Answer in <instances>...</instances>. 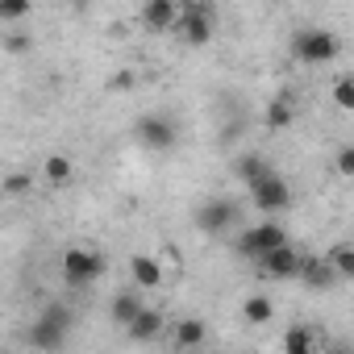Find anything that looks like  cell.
I'll return each mask as SVG.
<instances>
[{"label":"cell","mask_w":354,"mask_h":354,"mask_svg":"<svg viewBox=\"0 0 354 354\" xmlns=\"http://www.w3.org/2000/svg\"><path fill=\"white\" fill-rule=\"evenodd\" d=\"M171 337H175V346H180V350H201L205 337H209V325L201 317H180V321L171 325Z\"/></svg>","instance_id":"obj_12"},{"label":"cell","mask_w":354,"mask_h":354,"mask_svg":"<svg viewBox=\"0 0 354 354\" xmlns=\"http://www.w3.org/2000/svg\"><path fill=\"white\" fill-rule=\"evenodd\" d=\"M300 263H304V254L288 242V246L263 254V259H259V271H263L267 279H296V275H300Z\"/></svg>","instance_id":"obj_8"},{"label":"cell","mask_w":354,"mask_h":354,"mask_svg":"<svg viewBox=\"0 0 354 354\" xmlns=\"http://www.w3.org/2000/svg\"><path fill=\"white\" fill-rule=\"evenodd\" d=\"M142 308H146V304H142V300H138L133 292H117V296H113V304H109L113 321H117V325H125V329H129V325L138 321V313H142Z\"/></svg>","instance_id":"obj_16"},{"label":"cell","mask_w":354,"mask_h":354,"mask_svg":"<svg viewBox=\"0 0 354 354\" xmlns=\"http://www.w3.org/2000/svg\"><path fill=\"white\" fill-rule=\"evenodd\" d=\"M26 188H30V175H26V171H13V175H5V192H9V196H21Z\"/></svg>","instance_id":"obj_24"},{"label":"cell","mask_w":354,"mask_h":354,"mask_svg":"<svg viewBox=\"0 0 354 354\" xmlns=\"http://www.w3.org/2000/svg\"><path fill=\"white\" fill-rule=\"evenodd\" d=\"M42 180L55 184V188L71 184V180H75V162H71V154H46V158H42Z\"/></svg>","instance_id":"obj_13"},{"label":"cell","mask_w":354,"mask_h":354,"mask_svg":"<svg viewBox=\"0 0 354 354\" xmlns=\"http://www.w3.org/2000/svg\"><path fill=\"white\" fill-rule=\"evenodd\" d=\"M292 104H288V96H279V100H267V129L271 133H279V129H288L292 125Z\"/></svg>","instance_id":"obj_20"},{"label":"cell","mask_w":354,"mask_h":354,"mask_svg":"<svg viewBox=\"0 0 354 354\" xmlns=\"http://www.w3.org/2000/svg\"><path fill=\"white\" fill-rule=\"evenodd\" d=\"M104 275V254L100 250H88V246H71L63 254V279L75 283V288H88Z\"/></svg>","instance_id":"obj_5"},{"label":"cell","mask_w":354,"mask_h":354,"mask_svg":"<svg viewBox=\"0 0 354 354\" xmlns=\"http://www.w3.org/2000/svg\"><path fill=\"white\" fill-rule=\"evenodd\" d=\"M325 259H329V267H333V275H337V279H354V246H350V242L333 246Z\"/></svg>","instance_id":"obj_19"},{"label":"cell","mask_w":354,"mask_h":354,"mask_svg":"<svg viewBox=\"0 0 354 354\" xmlns=\"http://www.w3.org/2000/svg\"><path fill=\"white\" fill-rule=\"evenodd\" d=\"M129 275H133V288L154 292V288H162L167 267H162V259H154V254H133V259H129Z\"/></svg>","instance_id":"obj_11"},{"label":"cell","mask_w":354,"mask_h":354,"mask_svg":"<svg viewBox=\"0 0 354 354\" xmlns=\"http://www.w3.org/2000/svg\"><path fill=\"white\" fill-rule=\"evenodd\" d=\"M242 317H246L250 325H267V321L275 317V300L263 296V292H250V296L242 300Z\"/></svg>","instance_id":"obj_17"},{"label":"cell","mask_w":354,"mask_h":354,"mask_svg":"<svg viewBox=\"0 0 354 354\" xmlns=\"http://www.w3.org/2000/svg\"><path fill=\"white\" fill-rule=\"evenodd\" d=\"M133 142L146 150H171L180 142V129H175V121L167 113H142L133 121Z\"/></svg>","instance_id":"obj_3"},{"label":"cell","mask_w":354,"mask_h":354,"mask_svg":"<svg viewBox=\"0 0 354 354\" xmlns=\"http://www.w3.org/2000/svg\"><path fill=\"white\" fill-rule=\"evenodd\" d=\"M329 100H333L342 113H354V75H337L333 88H329Z\"/></svg>","instance_id":"obj_21"},{"label":"cell","mask_w":354,"mask_h":354,"mask_svg":"<svg viewBox=\"0 0 354 354\" xmlns=\"http://www.w3.org/2000/svg\"><path fill=\"white\" fill-rule=\"evenodd\" d=\"M30 13V5H26V0H9V5H0V17H5V21H13V17H26Z\"/></svg>","instance_id":"obj_25"},{"label":"cell","mask_w":354,"mask_h":354,"mask_svg":"<svg viewBox=\"0 0 354 354\" xmlns=\"http://www.w3.org/2000/svg\"><path fill=\"white\" fill-rule=\"evenodd\" d=\"M67 329H71V308L63 304V300H50L46 308H42V317L30 325V346L34 350H42V354H55V350H63L67 346Z\"/></svg>","instance_id":"obj_1"},{"label":"cell","mask_w":354,"mask_h":354,"mask_svg":"<svg viewBox=\"0 0 354 354\" xmlns=\"http://www.w3.org/2000/svg\"><path fill=\"white\" fill-rule=\"evenodd\" d=\"M300 279H304L308 288H329L337 275H333L329 259H313V254H304V263H300Z\"/></svg>","instance_id":"obj_14"},{"label":"cell","mask_w":354,"mask_h":354,"mask_svg":"<svg viewBox=\"0 0 354 354\" xmlns=\"http://www.w3.org/2000/svg\"><path fill=\"white\" fill-rule=\"evenodd\" d=\"M267 167H271L267 158H259V154H242V158L234 162V175H238V180H246V184H254Z\"/></svg>","instance_id":"obj_22"},{"label":"cell","mask_w":354,"mask_h":354,"mask_svg":"<svg viewBox=\"0 0 354 354\" xmlns=\"http://www.w3.org/2000/svg\"><path fill=\"white\" fill-rule=\"evenodd\" d=\"M325 354H354V350H350V346H329Z\"/></svg>","instance_id":"obj_26"},{"label":"cell","mask_w":354,"mask_h":354,"mask_svg":"<svg viewBox=\"0 0 354 354\" xmlns=\"http://www.w3.org/2000/svg\"><path fill=\"white\" fill-rule=\"evenodd\" d=\"M250 196H254V205H259L263 213H279V209L292 205V188H288V180H283L275 167H267L259 180L250 184Z\"/></svg>","instance_id":"obj_6"},{"label":"cell","mask_w":354,"mask_h":354,"mask_svg":"<svg viewBox=\"0 0 354 354\" xmlns=\"http://www.w3.org/2000/svg\"><path fill=\"white\" fill-rule=\"evenodd\" d=\"M162 325H167V321H162V313H158V308H142V313H138V321L129 325V337H133V342H154V337L162 333Z\"/></svg>","instance_id":"obj_15"},{"label":"cell","mask_w":354,"mask_h":354,"mask_svg":"<svg viewBox=\"0 0 354 354\" xmlns=\"http://www.w3.org/2000/svg\"><path fill=\"white\" fill-rule=\"evenodd\" d=\"M138 17H142V26H150V30L167 34V30H180V17H184V9L175 5V0H146Z\"/></svg>","instance_id":"obj_9"},{"label":"cell","mask_w":354,"mask_h":354,"mask_svg":"<svg viewBox=\"0 0 354 354\" xmlns=\"http://www.w3.org/2000/svg\"><path fill=\"white\" fill-rule=\"evenodd\" d=\"M279 246H288V230L279 225V221H263V225H250V230H242L238 234V250L246 254V259H263V254H271V250H279Z\"/></svg>","instance_id":"obj_4"},{"label":"cell","mask_w":354,"mask_h":354,"mask_svg":"<svg viewBox=\"0 0 354 354\" xmlns=\"http://www.w3.org/2000/svg\"><path fill=\"white\" fill-rule=\"evenodd\" d=\"M180 38H184L188 46H205V42L213 38V9H201V5L184 9V17H180Z\"/></svg>","instance_id":"obj_10"},{"label":"cell","mask_w":354,"mask_h":354,"mask_svg":"<svg viewBox=\"0 0 354 354\" xmlns=\"http://www.w3.org/2000/svg\"><path fill=\"white\" fill-rule=\"evenodd\" d=\"M333 171L342 175V180H350V184H354V142H350V146H342V150L333 154Z\"/></svg>","instance_id":"obj_23"},{"label":"cell","mask_w":354,"mask_h":354,"mask_svg":"<svg viewBox=\"0 0 354 354\" xmlns=\"http://www.w3.org/2000/svg\"><path fill=\"white\" fill-rule=\"evenodd\" d=\"M234 221H238V205L225 201V196H213V201H205V205L196 209V225H201V234H209V238L225 234Z\"/></svg>","instance_id":"obj_7"},{"label":"cell","mask_w":354,"mask_h":354,"mask_svg":"<svg viewBox=\"0 0 354 354\" xmlns=\"http://www.w3.org/2000/svg\"><path fill=\"white\" fill-rule=\"evenodd\" d=\"M283 354H317V333L308 325H288L283 333Z\"/></svg>","instance_id":"obj_18"},{"label":"cell","mask_w":354,"mask_h":354,"mask_svg":"<svg viewBox=\"0 0 354 354\" xmlns=\"http://www.w3.org/2000/svg\"><path fill=\"white\" fill-rule=\"evenodd\" d=\"M292 55H296L300 63H308V67H321V63H333V59L342 55V42H337V34H329V30H300V34L292 38Z\"/></svg>","instance_id":"obj_2"}]
</instances>
